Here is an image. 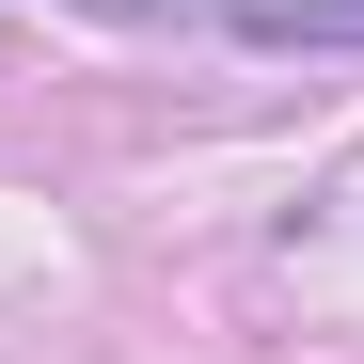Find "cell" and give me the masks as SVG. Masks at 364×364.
<instances>
[{
	"label": "cell",
	"instance_id": "cell-1",
	"mask_svg": "<svg viewBox=\"0 0 364 364\" xmlns=\"http://www.w3.org/2000/svg\"><path fill=\"white\" fill-rule=\"evenodd\" d=\"M80 16H159V0H80Z\"/></svg>",
	"mask_w": 364,
	"mask_h": 364
}]
</instances>
